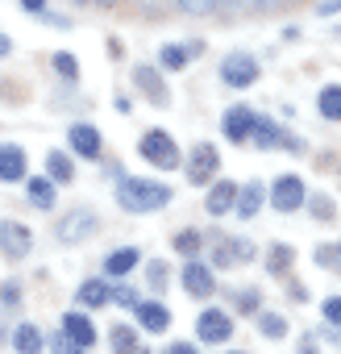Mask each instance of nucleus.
Returning <instances> with one entry per match:
<instances>
[{
	"mask_svg": "<svg viewBox=\"0 0 341 354\" xmlns=\"http://www.w3.org/2000/svg\"><path fill=\"white\" fill-rule=\"evenodd\" d=\"M117 201L125 213H158L162 205H170V188L158 180H133V175H121Z\"/></svg>",
	"mask_w": 341,
	"mask_h": 354,
	"instance_id": "obj_1",
	"label": "nucleus"
},
{
	"mask_svg": "<svg viewBox=\"0 0 341 354\" xmlns=\"http://www.w3.org/2000/svg\"><path fill=\"white\" fill-rule=\"evenodd\" d=\"M137 154H142L146 162L162 167V171L179 167V146H175V138H170L166 129H146V133H142V142H137Z\"/></svg>",
	"mask_w": 341,
	"mask_h": 354,
	"instance_id": "obj_2",
	"label": "nucleus"
},
{
	"mask_svg": "<svg viewBox=\"0 0 341 354\" xmlns=\"http://www.w3.org/2000/svg\"><path fill=\"white\" fill-rule=\"evenodd\" d=\"M221 171V154L213 150V142H200V146H192V154H188V180L192 184H213V175Z\"/></svg>",
	"mask_w": 341,
	"mask_h": 354,
	"instance_id": "obj_3",
	"label": "nucleus"
},
{
	"mask_svg": "<svg viewBox=\"0 0 341 354\" xmlns=\"http://www.w3.org/2000/svg\"><path fill=\"white\" fill-rule=\"evenodd\" d=\"M221 80H225L229 88H250V84L258 80V59L246 55V50L225 55V63H221Z\"/></svg>",
	"mask_w": 341,
	"mask_h": 354,
	"instance_id": "obj_4",
	"label": "nucleus"
},
{
	"mask_svg": "<svg viewBox=\"0 0 341 354\" xmlns=\"http://www.w3.org/2000/svg\"><path fill=\"white\" fill-rule=\"evenodd\" d=\"M271 205L279 213H295L300 205H308V192H304V180L300 175H279L275 188H271Z\"/></svg>",
	"mask_w": 341,
	"mask_h": 354,
	"instance_id": "obj_5",
	"label": "nucleus"
},
{
	"mask_svg": "<svg viewBox=\"0 0 341 354\" xmlns=\"http://www.w3.org/2000/svg\"><path fill=\"white\" fill-rule=\"evenodd\" d=\"M254 142H258V146H266V150L283 146V150H291V154H304V142H300L295 133L279 129V125H275V121H266V117H258V125H254Z\"/></svg>",
	"mask_w": 341,
	"mask_h": 354,
	"instance_id": "obj_6",
	"label": "nucleus"
},
{
	"mask_svg": "<svg viewBox=\"0 0 341 354\" xmlns=\"http://www.w3.org/2000/svg\"><path fill=\"white\" fill-rule=\"evenodd\" d=\"M0 250H5L9 259H26L34 250V234L21 221H0Z\"/></svg>",
	"mask_w": 341,
	"mask_h": 354,
	"instance_id": "obj_7",
	"label": "nucleus"
},
{
	"mask_svg": "<svg viewBox=\"0 0 341 354\" xmlns=\"http://www.w3.org/2000/svg\"><path fill=\"white\" fill-rule=\"evenodd\" d=\"M88 234H96V213H88V209H84V213L75 209V213H67V217L59 221V242H67V246L84 242Z\"/></svg>",
	"mask_w": 341,
	"mask_h": 354,
	"instance_id": "obj_8",
	"label": "nucleus"
},
{
	"mask_svg": "<svg viewBox=\"0 0 341 354\" xmlns=\"http://www.w3.org/2000/svg\"><path fill=\"white\" fill-rule=\"evenodd\" d=\"M254 125H258V113H250L246 104H233L225 113V138L229 142H250L254 138Z\"/></svg>",
	"mask_w": 341,
	"mask_h": 354,
	"instance_id": "obj_9",
	"label": "nucleus"
},
{
	"mask_svg": "<svg viewBox=\"0 0 341 354\" xmlns=\"http://www.w3.org/2000/svg\"><path fill=\"white\" fill-rule=\"evenodd\" d=\"M229 333H233V321H229L221 308H204V313H200L196 337H204V342H229Z\"/></svg>",
	"mask_w": 341,
	"mask_h": 354,
	"instance_id": "obj_10",
	"label": "nucleus"
},
{
	"mask_svg": "<svg viewBox=\"0 0 341 354\" xmlns=\"http://www.w3.org/2000/svg\"><path fill=\"white\" fill-rule=\"evenodd\" d=\"M26 171H30V162H26V150L21 146H0V184L26 180Z\"/></svg>",
	"mask_w": 341,
	"mask_h": 354,
	"instance_id": "obj_11",
	"label": "nucleus"
},
{
	"mask_svg": "<svg viewBox=\"0 0 341 354\" xmlns=\"http://www.w3.org/2000/svg\"><path fill=\"white\" fill-rule=\"evenodd\" d=\"M133 84H137V92H146V96H150V104L166 109L170 92H166V84H162V75H158L154 67H137V71H133Z\"/></svg>",
	"mask_w": 341,
	"mask_h": 354,
	"instance_id": "obj_12",
	"label": "nucleus"
},
{
	"mask_svg": "<svg viewBox=\"0 0 341 354\" xmlns=\"http://www.w3.org/2000/svg\"><path fill=\"white\" fill-rule=\"evenodd\" d=\"M184 288L192 292V296H213L217 292V275H213V267H204V263H188L184 267Z\"/></svg>",
	"mask_w": 341,
	"mask_h": 354,
	"instance_id": "obj_13",
	"label": "nucleus"
},
{
	"mask_svg": "<svg viewBox=\"0 0 341 354\" xmlns=\"http://www.w3.org/2000/svg\"><path fill=\"white\" fill-rule=\"evenodd\" d=\"M204 209H208L213 217H221V213L237 209V184H229V180L208 184V201H204Z\"/></svg>",
	"mask_w": 341,
	"mask_h": 354,
	"instance_id": "obj_14",
	"label": "nucleus"
},
{
	"mask_svg": "<svg viewBox=\"0 0 341 354\" xmlns=\"http://www.w3.org/2000/svg\"><path fill=\"white\" fill-rule=\"evenodd\" d=\"M71 150L79 158H100V129L96 125H71Z\"/></svg>",
	"mask_w": 341,
	"mask_h": 354,
	"instance_id": "obj_15",
	"label": "nucleus"
},
{
	"mask_svg": "<svg viewBox=\"0 0 341 354\" xmlns=\"http://www.w3.org/2000/svg\"><path fill=\"white\" fill-rule=\"evenodd\" d=\"M133 313H137V325H142V329H150V333H162V329L170 325V313H166L158 300H137V304H133Z\"/></svg>",
	"mask_w": 341,
	"mask_h": 354,
	"instance_id": "obj_16",
	"label": "nucleus"
},
{
	"mask_svg": "<svg viewBox=\"0 0 341 354\" xmlns=\"http://www.w3.org/2000/svg\"><path fill=\"white\" fill-rule=\"evenodd\" d=\"M13 350H17V354H42V350H46L42 329H38V325H30V321H26V325H17V329H13Z\"/></svg>",
	"mask_w": 341,
	"mask_h": 354,
	"instance_id": "obj_17",
	"label": "nucleus"
},
{
	"mask_svg": "<svg viewBox=\"0 0 341 354\" xmlns=\"http://www.w3.org/2000/svg\"><path fill=\"white\" fill-rule=\"evenodd\" d=\"M75 300H79L84 308H100V304H108V300H113V288H108L104 279H84V283H79V292H75Z\"/></svg>",
	"mask_w": 341,
	"mask_h": 354,
	"instance_id": "obj_18",
	"label": "nucleus"
},
{
	"mask_svg": "<svg viewBox=\"0 0 341 354\" xmlns=\"http://www.w3.org/2000/svg\"><path fill=\"white\" fill-rule=\"evenodd\" d=\"M63 329H67V333H71V337H75V342H79V346H84V350H88V346H92V342H96V325H92V321H88V317H84V313H79V308H75V313H67V317H63Z\"/></svg>",
	"mask_w": 341,
	"mask_h": 354,
	"instance_id": "obj_19",
	"label": "nucleus"
},
{
	"mask_svg": "<svg viewBox=\"0 0 341 354\" xmlns=\"http://www.w3.org/2000/svg\"><path fill=\"white\" fill-rule=\"evenodd\" d=\"M258 209H262V184H258V180H250L246 188H237V217H242V221H250Z\"/></svg>",
	"mask_w": 341,
	"mask_h": 354,
	"instance_id": "obj_20",
	"label": "nucleus"
},
{
	"mask_svg": "<svg viewBox=\"0 0 341 354\" xmlns=\"http://www.w3.org/2000/svg\"><path fill=\"white\" fill-rule=\"evenodd\" d=\"M137 263H142V254H137V250H133V246H125V250H113V254H108V259H104V271H108V275H117V279H121V275H129V271H133V267H137Z\"/></svg>",
	"mask_w": 341,
	"mask_h": 354,
	"instance_id": "obj_21",
	"label": "nucleus"
},
{
	"mask_svg": "<svg viewBox=\"0 0 341 354\" xmlns=\"http://www.w3.org/2000/svg\"><path fill=\"white\" fill-rule=\"evenodd\" d=\"M192 55H200V42H196V46H162V55H158V63H162L166 71H184Z\"/></svg>",
	"mask_w": 341,
	"mask_h": 354,
	"instance_id": "obj_22",
	"label": "nucleus"
},
{
	"mask_svg": "<svg viewBox=\"0 0 341 354\" xmlns=\"http://www.w3.org/2000/svg\"><path fill=\"white\" fill-rule=\"evenodd\" d=\"M30 205L34 209H50L55 205V180H50V175H38V180H30Z\"/></svg>",
	"mask_w": 341,
	"mask_h": 354,
	"instance_id": "obj_23",
	"label": "nucleus"
},
{
	"mask_svg": "<svg viewBox=\"0 0 341 354\" xmlns=\"http://www.w3.org/2000/svg\"><path fill=\"white\" fill-rule=\"evenodd\" d=\"M46 171H50L55 184H71V180H75V167H71V158H67L63 150H50V154H46Z\"/></svg>",
	"mask_w": 341,
	"mask_h": 354,
	"instance_id": "obj_24",
	"label": "nucleus"
},
{
	"mask_svg": "<svg viewBox=\"0 0 341 354\" xmlns=\"http://www.w3.org/2000/svg\"><path fill=\"white\" fill-rule=\"evenodd\" d=\"M291 263H295V250H291V246H279V242H275V246L266 250V271H271V275H287Z\"/></svg>",
	"mask_w": 341,
	"mask_h": 354,
	"instance_id": "obj_25",
	"label": "nucleus"
},
{
	"mask_svg": "<svg viewBox=\"0 0 341 354\" xmlns=\"http://www.w3.org/2000/svg\"><path fill=\"white\" fill-rule=\"evenodd\" d=\"M320 117L324 121H341V84H329V88H320Z\"/></svg>",
	"mask_w": 341,
	"mask_h": 354,
	"instance_id": "obj_26",
	"label": "nucleus"
},
{
	"mask_svg": "<svg viewBox=\"0 0 341 354\" xmlns=\"http://www.w3.org/2000/svg\"><path fill=\"white\" fill-rule=\"evenodd\" d=\"M213 263H217V267L237 263V250H233V238H229V234H213Z\"/></svg>",
	"mask_w": 341,
	"mask_h": 354,
	"instance_id": "obj_27",
	"label": "nucleus"
},
{
	"mask_svg": "<svg viewBox=\"0 0 341 354\" xmlns=\"http://www.w3.org/2000/svg\"><path fill=\"white\" fill-rule=\"evenodd\" d=\"M113 354H137V337L129 325H113Z\"/></svg>",
	"mask_w": 341,
	"mask_h": 354,
	"instance_id": "obj_28",
	"label": "nucleus"
},
{
	"mask_svg": "<svg viewBox=\"0 0 341 354\" xmlns=\"http://www.w3.org/2000/svg\"><path fill=\"white\" fill-rule=\"evenodd\" d=\"M21 9H26L30 17L46 21V26H67V17H59V13H50V9H46V0H21Z\"/></svg>",
	"mask_w": 341,
	"mask_h": 354,
	"instance_id": "obj_29",
	"label": "nucleus"
},
{
	"mask_svg": "<svg viewBox=\"0 0 341 354\" xmlns=\"http://www.w3.org/2000/svg\"><path fill=\"white\" fill-rule=\"evenodd\" d=\"M175 250L188 254V259H196V254L204 250V238H200L196 230H184V234H175Z\"/></svg>",
	"mask_w": 341,
	"mask_h": 354,
	"instance_id": "obj_30",
	"label": "nucleus"
},
{
	"mask_svg": "<svg viewBox=\"0 0 341 354\" xmlns=\"http://www.w3.org/2000/svg\"><path fill=\"white\" fill-rule=\"evenodd\" d=\"M258 329H262L266 337H275V342H279V337L287 333V321H283L279 313H262V317H258Z\"/></svg>",
	"mask_w": 341,
	"mask_h": 354,
	"instance_id": "obj_31",
	"label": "nucleus"
},
{
	"mask_svg": "<svg viewBox=\"0 0 341 354\" xmlns=\"http://www.w3.org/2000/svg\"><path fill=\"white\" fill-rule=\"evenodd\" d=\"M50 354H84V346H79V342L63 329L59 337H50Z\"/></svg>",
	"mask_w": 341,
	"mask_h": 354,
	"instance_id": "obj_32",
	"label": "nucleus"
},
{
	"mask_svg": "<svg viewBox=\"0 0 341 354\" xmlns=\"http://www.w3.org/2000/svg\"><path fill=\"white\" fill-rule=\"evenodd\" d=\"M55 71H59L63 80H79V63H75L67 50H59V55H55Z\"/></svg>",
	"mask_w": 341,
	"mask_h": 354,
	"instance_id": "obj_33",
	"label": "nucleus"
},
{
	"mask_svg": "<svg viewBox=\"0 0 341 354\" xmlns=\"http://www.w3.org/2000/svg\"><path fill=\"white\" fill-rule=\"evenodd\" d=\"M175 5L184 9V13H192V17H204V13H213L221 0H175Z\"/></svg>",
	"mask_w": 341,
	"mask_h": 354,
	"instance_id": "obj_34",
	"label": "nucleus"
},
{
	"mask_svg": "<svg viewBox=\"0 0 341 354\" xmlns=\"http://www.w3.org/2000/svg\"><path fill=\"white\" fill-rule=\"evenodd\" d=\"M312 213H316V221H333L337 213H333V201L329 196H312V205H308Z\"/></svg>",
	"mask_w": 341,
	"mask_h": 354,
	"instance_id": "obj_35",
	"label": "nucleus"
},
{
	"mask_svg": "<svg viewBox=\"0 0 341 354\" xmlns=\"http://www.w3.org/2000/svg\"><path fill=\"white\" fill-rule=\"evenodd\" d=\"M108 304H121V308H133V304H137V292H133V288H125V283H117V288H113V300H108Z\"/></svg>",
	"mask_w": 341,
	"mask_h": 354,
	"instance_id": "obj_36",
	"label": "nucleus"
},
{
	"mask_svg": "<svg viewBox=\"0 0 341 354\" xmlns=\"http://www.w3.org/2000/svg\"><path fill=\"white\" fill-rule=\"evenodd\" d=\"M17 300H21V283H0V304H5V308H17Z\"/></svg>",
	"mask_w": 341,
	"mask_h": 354,
	"instance_id": "obj_37",
	"label": "nucleus"
},
{
	"mask_svg": "<svg viewBox=\"0 0 341 354\" xmlns=\"http://www.w3.org/2000/svg\"><path fill=\"white\" fill-rule=\"evenodd\" d=\"M237 308H242V313H258V288L237 292Z\"/></svg>",
	"mask_w": 341,
	"mask_h": 354,
	"instance_id": "obj_38",
	"label": "nucleus"
},
{
	"mask_svg": "<svg viewBox=\"0 0 341 354\" xmlns=\"http://www.w3.org/2000/svg\"><path fill=\"white\" fill-rule=\"evenodd\" d=\"M324 321L341 329V296H329V300H324Z\"/></svg>",
	"mask_w": 341,
	"mask_h": 354,
	"instance_id": "obj_39",
	"label": "nucleus"
},
{
	"mask_svg": "<svg viewBox=\"0 0 341 354\" xmlns=\"http://www.w3.org/2000/svg\"><path fill=\"white\" fill-rule=\"evenodd\" d=\"M146 271H150V288L162 292V288H166V267H162V263H150Z\"/></svg>",
	"mask_w": 341,
	"mask_h": 354,
	"instance_id": "obj_40",
	"label": "nucleus"
},
{
	"mask_svg": "<svg viewBox=\"0 0 341 354\" xmlns=\"http://www.w3.org/2000/svg\"><path fill=\"white\" fill-rule=\"evenodd\" d=\"M233 250H237V263H250V259H254V246H250L246 238H233Z\"/></svg>",
	"mask_w": 341,
	"mask_h": 354,
	"instance_id": "obj_41",
	"label": "nucleus"
},
{
	"mask_svg": "<svg viewBox=\"0 0 341 354\" xmlns=\"http://www.w3.org/2000/svg\"><path fill=\"white\" fill-rule=\"evenodd\" d=\"M316 263H324V267L337 271V250H333V246H320V250H316Z\"/></svg>",
	"mask_w": 341,
	"mask_h": 354,
	"instance_id": "obj_42",
	"label": "nucleus"
},
{
	"mask_svg": "<svg viewBox=\"0 0 341 354\" xmlns=\"http://www.w3.org/2000/svg\"><path fill=\"white\" fill-rule=\"evenodd\" d=\"M166 354H196L192 342H175V346H166Z\"/></svg>",
	"mask_w": 341,
	"mask_h": 354,
	"instance_id": "obj_43",
	"label": "nucleus"
},
{
	"mask_svg": "<svg viewBox=\"0 0 341 354\" xmlns=\"http://www.w3.org/2000/svg\"><path fill=\"white\" fill-rule=\"evenodd\" d=\"M333 13H341V0H324L320 5V17H333Z\"/></svg>",
	"mask_w": 341,
	"mask_h": 354,
	"instance_id": "obj_44",
	"label": "nucleus"
},
{
	"mask_svg": "<svg viewBox=\"0 0 341 354\" xmlns=\"http://www.w3.org/2000/svg\"><path fill=\"white\" fill-rule=\"evenodd\" d=\"M5 55H13V38H5V34H0V59H5Z\"/></svg>",
	"mask_w": 341,
	"mask_h": 354,
	"instance_id": "obj_45",
	"label": "nucleus"
},
{
	"mask_svg": "<svg viewBox=\"0 0 341 354\" xmlns=\"http://www.w3.org/2000/svg\"><path fill=\"white\" fill-rule=\"evenodd\" d=\"M304 354H316V350H312V342H308V346H304Z\"/></svg>",
	"mask_w": 341,
	"mask_h": 354,
	"instance_id": "obj_46",
	"label": "nucleus"
},
{
	"mask_svg": "<svg viewBox=\"0 0 341 354\" xmlns=\"http://www.w3.org/2000/svg\"><path fill=\"white\" fill-rule=\"evenodd\" d=\"M337 271H341V246H337Z\"/></svg>",
	"mask_w": 341,
	"mask_h": 354,
	"instance_id": "obj_47",
	"label": "nucleus"
},
{
	"mask_svg": "<svg viewBox=\"0 0 341 354\" xmlns=\"http://www.w3.org/2000/svg\"><path fill=\"white\" fill-rule=\"evenodd\" d=\"M92 5H113V0H92Z\"/></svg>",
	"mask_w": 341,
	"mask_h": 354,
	"instance_id": "obj_48",
	"label": "nucleus"
},
{
	"mask_svg": "<svg viewBox=\"0 0 341 354\" xmlns=\"http://www.w3.org/2000/svg\"><path fill=\"white\" fill-rule=\"evenodd\" d=\"M75 5H92V0H75Z\"/></svg>",
	"mask_w": 341,
	"mask_h": 354,
	"instance_id": "obj_49",
	"label": "nucleus"
},
{
	"mask_svg": "<svg viewBox=\"0 0 341 354\" xmlns=\"http://www.w3.org/2000/svg\"><path fill=\"white\" fill-rule=\"evenodd\" d=\"M229 354H246V350H229Z\"/></svg>",
	"mask_w": 341,
	"mask_h": 354,
	"instance_id": "obj_50",
	"label": "nucleus"
},
{
	"mask_svg": "<svg viewBox=\"0 0 341 354\" xmlns=\"http://www.w3.org/2000/svg\"><path fill=\"white\" fill-rule=\"evenodd\" d=\"M137 354H150V350H137Z\"/></svg>",
	"mask_w": 341,
	"mask_h": 354,
	"instance_id": "obj_51",
	"label": "nucleus"
},
{
	"mask_svg": "<svg viewBox=\"0 0 341 354\" xmlns=\"http://www.w3.org/2000/svg\"><path fill=\"white\" fill-rule=\"evenodd\" d=\"M225 5H229V0H225Z\"/></svg>",
	"mask_w": 341,
	"mask_h": 354,
	"instance_id": "obj_52",
	"label": "nucleus"
}]
</instances>
